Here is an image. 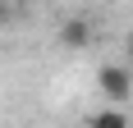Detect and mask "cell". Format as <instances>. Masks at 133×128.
<instances>
[{"label":"cell","instance_id":"6da1fadb","mask_svg":"<svg viewBox=\"0 0 133 128\" xmlns=\"http://www.w3.org/2000/svg\"><path fill=\"white\" fill-rule=\"evenodd\" d=\"M96 87H101V96H106L110 105H119V110L133 101V73L124 64H101V69H96Z\"/></svg>","mask_w":133,"mask_h":128},{"label":"cell","instance_id":"7a4b0ae2","mask_svg":"<svg viewBox=\"0 0 133 128\" xmlns=\"http://www.w3.org/2000/svg\"><path fill=\"white\" fill-rule=\"evenodd\" d=\"M87 128H133V124H129V110L106 105V110H92L87 115Z\"/></svg>","mask_w":133,"mask_h":128},{"label":"cell","instance_id":"3957f363","mask_svg":"<svg viewBox=\"0 0 133 128\" xmlns=\"http://www.w3.org/2000/svg\"><path fill=\"white\" fill-rule=\"evenodd\" d=\"M60 41H64V46H74V51H78V46H87V41H92V23H87V18H69V23L60 27Z\"/></svg>","mask_w":133,"mask_h":128},{"label":"cell","instance_id":"277c9868","mask_svg":"<svg viewBox=\"0 0 133 128\" xmlns=\"http://www.w3.org/2000/svg\"><path fill=\"white\" fill-rule=\"evenodd\" d=\"M0 23H14V5H5V0H0Z\"/></svg>","mask_w":133,"mask_h":128},{"label":"cell","instance_id":"5b68a950","mask_svg":"<svg viewBox=\"0 0 133 128\" xmlns=\"http://www.w3.org/2000/svg\"><path fill=\"white\" fill-rule=\"evenodd\" d=\"M129 55H133V41H129Z\"/></svg>","mask_w":133,"mask_h":128}]
</instances>
